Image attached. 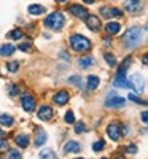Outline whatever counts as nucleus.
<instances>
[{"mask_svg":"<svg viewBox=\"0 0 148 159\" xmlns=\"http://www.w3.org/2000/svg\"><path fill=\"white\" fill-rule=\"evenodd\" d=\"M143 34H145V29L142 27H131L126 30V34L123 35V45L124 48L127 49H134V48H137L140 43H142V40H143Z\"/></svg>","mask_w":148,"mask_h":159,"instance_id":"obj_1","label":"nucleus"},{"mask_svg":"<svg viewBox=\"0 0 148 159\" xmlns=\"http://www.w3.org/2000/svg\"><path fill=\"white\" fill-rule=\"evenodd\" d=\"M131 57H126L121 65L116 70V75H115V81H113V86L115 88H124V89H129V83H127V76H126V72H127V67L131 64Z\"/></svg>","mask_w":148,"mask_h":159,"instance_id":"obj_2","label":"nucleus"},{"mask_svg":"<svg viewBox=\"0 0 148 159\" xmlns=\"http://www.w3.org/2000/svg\"><path fill=\"white\" fill-rule=\"evenodd\" d=\"M70 48L76 52H88L91 49V42L85 37V35H80V34H73L69 40Z\"/></svg>","mask_w":148,"mask_h":159,"instance_id":"obj_3","label":"nucleus"},{"mask_svg":"<svg viewBox=\"0 0 148 159\" xmlns=\"http://www.w3.org/2000/svg\"><path fill=\"white\" fill-rule=\"evenodd\" d=\"M45 27L46 29H51V30H61L64 27V24H65V18L61 11H54V13H51L49 16H46L45 19Z\"/></svg>","mask_w":148,"mask_h":159,"instance_id":"obj_4","label":"nucleus"},{"mask_svg":"<svg viewBox=\"0 0 148 159\" xmlns=\"http://www.w3.org/2000/svg\"><path fill=\"white\" fill-rule=\"evenodd\" d=\"M127 83H129V89H134L137 94H140V92L143 91V86H145L143 76H142L140 73H134V75L127 80Z\"/></svg>","mask_w":148,"mask_h":159,"instance_id":"obj_5","label":"nucleus"},{"mask_svg":"<svg viewBox=\"0 0 148 159\" xmlns=\"http://www.w3.org/2000/svg\"><path fill=\"white\" fill-rule=\"evenodd\" d=\"M124 105H126V99L119 97L116 94H109V97L105 100V107H109V108H121Z\"/></svg>","mask_w":148,"mask_h":159,"instance_id":"obj_6","label":"nucleus"},{"mask_svg":"<svg viewBox=\"0 0 148 159\" xmlns=\"http://www.w3.org/2000/svg\"><path fill=\"white\" fill-rule=\"evenodd\" d=\"M100 15L105 19H112V18H123V11L118 8H112V7H102L100 8Z\"/></svg>","mask_w":148,"mask_h":159,"instance_id":"obj_7","label":"nucleus"},{"mask_svg":"<svg viewBox=\"0 0 148 159\" xmlns=\"http://www.w3.org/2000/svg\"><path fill=\"white\" fill-rule=\"evenodd\" d=\"M86 25H88V29H91L92 32H97L100 30L102 27V22H100V18L99 16H94V15H88L86 19H85Z\"/></svg>","mask_w":148,"mask_h":159,"instance_id":"obj_8","label":"nucleus"},{"mask_svg":"<svg viewBox=\"0 0 148 159\" xmlns=\"http://www.w3.org/2000/svg\"><path fill=\"white\" fill-rule=\"evenodd\" d=\"M107 135H109L113 142H118L121 137V130H119V124L116 123H110L107 126Z\"/></svg>","mask_w":148,"mask_h":159,"instance_id":"obj_9","label":"nucleus"},{"mask_svg":"<svg viewBox=\"0 0 148 159\" xmlns=\"http://www.w3.org/2000/svg\"><path fill=\"white\" fill-rule=\"evenodd\" d=\"M70 96L67 91H59L56 92L54 96H53V102H54V105H59V107H62V105H65L67 102H69Z\"/></svg>","mask_w":148,"mask_h":159,"instance_id":"obj_10","label":"nucleus"},{"mask_svg":"<svg viewBox=\"0 0 148 159\" xmlns=\"http://www.w3.org/2000/svg\"><path fill=\"white\" fill-rule=\"evenodd\" d=\"M70 13L75 16V18H78V19H86V16L89 15L88 13V10L85 8V7H81V5H72L70 7Z\"/></svg>","mask_w":148,"mask_h":159,"instance_id":"obj_11","label":"nucleus"},{"mask_svg":"<svg viewBox=\"0 0 148 159\" xmlns=\"http://www.w3.org/2000/svg\"><path fill=\"white\" fill-rule=\"evenodd\" d=\"M35 105H37V102H35V99L30 94H22V108L25 111H34Z\"/></svg>","mask_w":148,"mask_h":159,"instance_id":"obj_12","label":"nucleus"},{"mask_svg":"<svg viewBox=\"0 0 148 159\" xmlns=\"http://www.w3.org/2000/svg\"><path fill=\"white\" fill-rule=\"evenodd\" d=\"M124 8L127 13H139L142 10V2L140 0H126Z\"/></svg>","mask_w":148,"mask_h":159,"instance_id":"obj_13","label":"nucleus"},{"mask_svg":"<svg viewBox=\"0 0 148 159\" xmlns=\"http://www.w3.org/2000/svg\"><path fill=\"white\" fill-rule=\"evenodd\" d=\"M53 110L49 105H42V107L38 108V118L42 119V121H49V119L53 118Z\"/></svg>","mask_w":148,"mask_h":159,"instance_id":"obj_14","label":"nucleus"},{"mask_svg":"<svg viewBox=\"0 0 148 159\" xmlns=\"http://www.w3.org/2000/svg\"><path fill=\"white\" fill-rule=\"evenodd\" d=\"M46 140H48V135H46L45 129H37V132H35V147L37 148L43 147V145L46 143Z\"/></svg>","mask_w":148,"mask_h":159,"instance_id":"obj_15","label":"nucleus"},{"mask_svg":"<svg viewBox=\"0 0 148 159\" xmlns=\"http://www.w3.org/2000/svg\"><path fill=\"white\" fill-rule=\"evenodd\" d=\"M80 150H81V147L76 143V142H73V140H70V142H67L65 143V147L62 148V153L64 154H69V153H78Z\"/></svg>","mask_w":148,"mask_h":159,"instance_id":"obj_16","label":"nucleus"},{"mask_svg":"<svg viewBox=\"0 0 148 159\" xmlns=\"http://www.w3.org/2000/svg\"><path fill=\"white\" fill-rule=\"evenodd\" d=\"M15 51H16V48H15V45H11V43H3V45H0V56H3V57L11 56Z\"/></svg>","mask_w":148,"mask_h":159,"instance_id":"obj_17","label":"nucleus"},{"mask_svg":"<svg viewBox=\"0 0 148 159\" xmlns=\"http://www.w3.org/2000/svg\"><path fill=\"white\" fill-rule=\"evenodd\" d=\"M99 83H100L99 76H96V75H89V76H88V81H86V86H88L89 91H96L97 86H99Z\"/></svg>","mask_w":148,"mask_h":159,"instance_id":"obj_18","label":"nucleus"},{"mask_svg":"<svg viewBox=\"0 0 148 159\" xmlns=\"http://www.w3.org/2000/svg\"><path fill=\"white\" fill-rule=\"evenodd\" d=\"M29 142H30V139H29V135H25V134H19L15 139V143H18V147H21V148H27Z\"/></svg>","mask_w":148,"mask_h":159,"instance_id":"obj_19","label":"nucleus"},{"mask_svg":"<svg viewBox=\"0 0 148 159\" xmlns=\"http://www.w3.org/2000/svg\"><path fill=\"white\" fill-rule=\"evenodd\" d=\"M119 29H121L119 22H109V24L105 25V30H107V34H109V35H116L119 32Z\"/></svg>","mask_w":148,"mask_h":159,"instance_id":"obj_20","label":"nucleus"},{"mask_svg":"<svg viewBox=\"0 0 148 159\" xmlns=\"http://www.w3.org/2000/svg\"><path fill=\"white\" fill-rule=\"evenodd\" d=\"M78 65H80L81 69H89L91 65H94V57L85 56V57H81V59H78Z\"/></svg>","mask_w":148,"mask_h":159,"instance_id":"obj_21","label":"nucleus"},{"mask_svg":"<svg viewBox=\"0 0 148 159\" xmlns=\"http://www.w3.org/2000/svg\"><path fill=\"white\" fill-rule=\"evenodd\" d=\"M46 10H45V7H42V5H37V3H34V5H29V13L30 15H34V16H38V15H43Z\"/></svg>","mask_w":148,"mask_h":159,"instance_id":"obj_22","label":"nucleus"},{"mask_svg":"<svg viewBox=\"0 0 148 159\" xmlns=\"http://www.w3.org/2000/svg\"><path fill=\"white\" fill-rule=\"evenodd\" d=\"M0 124L7 126V127H11L13 124H15V119H13L10 115H0Z\"/></svg>","mask_w":148,"mask_h":159,"instance_id":"obj_23","label":"nucleus"},{"mask_svg":"<svg viewBox=\"0 0 148 159\" xmlns=\"http://www.w3.org/2000/svg\"><path fill=\"white\" fill-rule=\"evenodd\" d=\"M104 57H105L107 64H109L110 67H115V65H116V57H115L113 54H110V52H107V54H104Z\"/></svg>","mask_w":148,"mask_h":159,"instance_id":"obj_24","label":"nucleus"},{"mask_svg":"<svg viewBox=\"0 0 148 159\" xmlns=\"http://www.w3.org/2000/svg\"><path fill=\"white\" fill-rule=\"evenodd\" d=\"M8 38H11V40H21L22 38V32L19 29H15V30H11L8 34Z\"/></svg>","mask_w":148,"mask_h":159,"instance_id":"obj_25","label":"nucleus"},{"mask_svg":"<svg viewBox=\"0 0 148 159\" xmlns=\"http://www.w3.org/2000/svg\"><path fill=\"white\" fill-rule=\"evenodd\" d=\"M38 156L42 157V159H48V157H51V159H53V157H56V154H54V151H53V150H43Z\"/></svg>","mask_w":148,"mask_h":159,"instance_id":"obj_26","label":"nucleus"},{"mask_svg":"<svg viewBox=\"0 0 148 159\" xmlns=\"http://www.w3.org/2000/svg\"><path fill=\"white\" fill-rule=\"evenodd\" d=\"M85 130H86V126H85V123H81V121L75 123V134H83Z\"/></svg>","mask_w":148,"mask_h":159,"instance_id":"obj_27","label":"nucleus"},{"mask_svg":"<svg viewBox=\"0 0 148 159\" xmlns=\"http://www.w3.org/2000/svg\"><path fill=\"white\" fill-rule=\"evenodd\" d=\"M8 94H10L11 97H16V96L19 94V88L15 86V84H10V86H8Z\"/></svg>","mask_w":148,"mask_h":159,"instance_id":"obj_28","label":"nucleus"},{"mask_svg":"<svg viewBox=\"0 0 148 159\" xmlns=\"http://www.w3.org/2000/svg\"><path fill=\"white\" fill-rule=\"evenodd\" d=\"M104 147H105V145H104V140H99V142H96V143L92 145V150L96 151V153H99V151L104 150Z\"/></svg>","mask_w":148,"mask_h":159,"instance_id":"obj_29","label":"nucleus"},{"mask_svg":"<svg viewBox=\"0 0 148 159\" xmlns=\"http://www.w3.org/2000/svg\"><path fill=\"white\" fill-rule=\"evenodd\" d=\"M65 123H69V124H72V123H75V115H73V111H67L65 113Z\"/></svg>","mask_w":148,"mask_h":159,"instance_id":"obj_30","label":"nucleus"},{"mask_svg":"<svg viewBox=\"0 0 148 159\" xmlns=\"http://www.w3.org/2000/svg\"><path fill=\"white\" fill-rule=\"evenodd\" d=\"M127 100H131V102H136V103H146L145 100H140V97H137V96H134V94H129L127 96Z\"/></svg>","mask_w":148,"mask_h":159,"instance_id":"obj_31","label":"nucleus"},{"mask_svg":"<svg viewBox=\"0 0 148 159\" xmlns=\"http://www.w3.org/2000/svg\"><path fill=\"white\" fill-rule=\"evenodd\" d=\"M7 157H10V159H19V157H21V153H19L18 150H11Z\"/></svg>","mask_w":148,"mask_h":159,"instance_id":"obj_32","label":"nucleus"},{"mask_svg":"<svg viewBox=\"0 0 148 159\" xmlns=\"http://www.w3.org/2000/svg\"><path fill=\"white\" fill-rule=\"evenodd\" d=\"M30 48H32V43H30V42H25V43H21V45H19V49H21V51H29Z\"/></svg>","mask_w":148,"mask_h":159,"instance_id":"obj_33","label":"nucleus"},{"mask_svg":"<svg viewBox=\"0 0 148 159\" xmlns=\"http://www.w3.org/2000/svg\"><path fill=\"white\" fill-rule=\"evenodd\" d=\"M18 67H19L18 62H10V64H8V70H10V72H18Z\"/></svg>","mask_w":148,"mask_h":159,"instance_id":"obj_34","label":"nucleus"},{"mask_svg":"<svg viewBox=\"0 0 148 159\" xmlns=\"http://www.w3.org/2000/svg\"><path fill=\"white\" fill-rule=\"evenodd\" d=\"M8 148V142L5 139H0V151H5Z\"/></svg>","mask_w":148,"mask_h":159,"instance_id":"obj_35","label":"nucleus"},{"mask_svg":"<svg viewBox=\"0 0 148 159\" xmlns=\"http://www.w3.org/2000/svg\"><path fill=\"white\" fill-rule=\"evenodd\" d=\"M80 78L78 75H73V76H70V80H69V83H72V84H80Z\"/></svg>","mask_w":148,"mask_h":159,"instance_id":"obj_36","label":"nucleus"},{"mask_svg":"<svg viewBox=\"0 0 148 159\" xmlns=\"http://www.w3.org/2000/svg\"><path fill=\"white\" fill-rule=\"evenodd\" d=\"M127 153H137V147H136V145H129V147H127Z\"/></svg>","mask_w":148,"mask_h":159,"instance_id":"obj_37","label":"nucleus"},{"mask_svg":"<svg viewBox=\"0 0 148 159\" xmlns=\"http://www.w3.org/2000/svg\"><path fill=\"white\" fill-rule=\"evenodd\" d=\"M119 130H121V134H123V135H129V127L127 126H123Z\"/></svg>","mask_w":148,"mask_h":159,"instance_id":"obj_38","label":"nucleus"},{"mask_svg":"<svg viewBox=\"0 0 148 159\" xmlns=\"http://www.w3.org/2000/svg\"><path fill=\"white\" fill-rule=\"evenodd\" d=\"M142 121H143V123H146V121H148V113H146V111H143V113H142Z\"/></svg>","mask_w":148,"mask_h":159,"instance_id":"obj_39","label":"nucleus"},{"mask_svg":"<svg viewBox=\"0 0 148 159\" xmlns=\"http://www.w3.org/2000/svg\"><path fill=\"white\" fill-rule=\"evenodd\" d=\"M105 45H107V46H112V42H110V38H105Z\"/></svg>","mask_w":148,"mask_h":159,"instance_id":"obj_40","label":"nucleus"},{"mask_svg":"<svg viewBox=\"0 0 148 159\" xmlns=\"http://www.w3.org/2000/svg\"><path fill=\"white\" fill-rule=\"evenodd\" d=\"M83 2H85V3H88V5H91V3L96 2V0H83Z\"/></svg>","mask_w":148,"mask_h":159,"instance_id":"obj_41","label":"nucleus"},{"mask_svg":"<svg viewBox=\"0 0 148 159\" xmlns=\"http://www.w3.org/2000/svg\"><path fill=\"white\" fill-rule=\"evenodd\" d=\"M142 62H143V65H146V62H148V59H146V56H143V59H142Z\"/></svg>","mask_w":148,"mask_h":159,"instance_id":"obj_42","label":"nucleus"},{"mask_svg":"<svg viewBox=\"0 0 148 159\" xmlns=\"http://www.w3.org/2000/svg\"><path fill=\"white\" fill-rule=\"evenodd\" d=\"M56 2H59V3H65V2H69V0H56Z\"/></svg>","mask_w":148,"mask_h":159,"instance_id":"obj_43","label":"nucleus"},{"mask_svg":"<svg viewBox=\"0 0 148 159\" xmlns=\"http://www.w3.org/2000/svg\"><path fill=\"white\" fill-rule=\"evenodd\" d=\"M2 135H3V130H2V129H0V137H2Z\"/></svg>","mask_w":148,"mask_h":159,"instance_id":"obj_44","label":"nucleus"}]
</instances>
